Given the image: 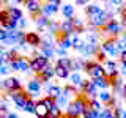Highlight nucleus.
<instances>
[{
  "label": "nucleus",
  "mask_w": 126,
  "mask_h": 118,
  "mask_svg": "<svg viewBox=\"0 0 126 118\" xmlns=\"http://www.w3.org/2000/svg\"><path fill=\"white\" fill-rule=\"evenodd\" d=\"M88 105H90V102L85 99V96H80V94H79L76 99H73L69 102V105L66 107L65 117L66 118H80V117H84V112L87 110Z\"/></svg>",
  "instance_id": "f257e3e1"
},
{
  "label": "nucleus",
  "mask_w": 126,
  "mask_h": 118,
  "mask_svg": "<svg viewBox=\"0 0 126 118\" xmlns=\"http://www.w3.org/2000/svg\"><path fill=\"white\" fill-rule=\"evenodd\" d=\"M84 71H87V74L92 77V80L106 77V68H104V65H101V63H98V61H85Z\"/></svg>",
  "instance_id": "f03ea898"
},
{
  "label": "nucleus",
  "mask_w": 126,
  "mask_h": 118,
  "mask_svg": "<svg viewBox=\"0 0 126 118\" xmlns=\"http://www.w3.org/2000/svg\"><path fill=\"white\" fill-rule=\"evenodd\" d=\"M2 88L10 94V93H16V91H22V85L21 80L17 77H6L2 82Z\"/></svg>",
  "instance_id": "7ed1b4c3"
},
{
  "label": "nucleus",
  "mask_w": 126,
  "mask_h": 118,
  "mask_svg": "<svg viewBox=\"0 0 126 118\" xmlns=\"http://www.w3.org/2000/svg\"><path fill=\"white\" fill-rule=\"evenodd\" d=\"M47 65H49V60H47L46 57H43L41 54L30 58V71H33V73H36V74L41 73Z\"/></svg>",
  "instance_id": "20e7f679"
},
{
  "label": "nucleus",
  "mask_w": 126,
  "mask_h": 118,
  "mask_svg": "<svg viewBox=\"0 0 126 118\" xmlns=\"http://www.w3.org/2000/svg\"><path fill=\"white\" fill-rule=\"evenodd\" d=\"M101 50L106 52L109 57H117V55H121L120 50L117 47V39L115 38H107L104 43L101 44Z\"/></svg>",
  "instance_id": "39448f33"
},
{
  "label": "nucleus",
  "mask_w": 126,
  "mask_h": 118,
  "mask_svg": "<svg viewBox=\"0 0 126 118\" xmlns=\"http://www.w3.org/2000/svg\"><path fill=\"white\" fill-rule=\"evenodd\" d=\"M8 96H10V99L13 101V104L17 109H24L25 104H27V101H29V93H25L24 90L22 91H16V93H10Z\"/></svg>",
  "instance_id": "423d86ee"
},
{
  "label": "nucleus",
  "mask_w": 126,
  "mask_h": 118,
  "mask_svg": "<svg viewBox=\"0 0 126 118\" xmlns=\"http://www.w3.org/2000/svg\"><path fill=\"white\" fill-rule=\"evenodd\" d=\"M63 3L58 2V0H52V2H44L43 3V8H41V14H44L46 17H50L52 14H55L58 10L62 8Z\"/></svg>",
  "instance_id": "0eeeda50"
},
{
  "label": "nucleus",
  "mask_w": 126,
  "mask_h": 118,
  "mask_svg": "<svg viewBox=\"0 0 126 118\" xmlns=\"http://www.w3.org/2000/svg\"><path fill=\"white\" fill-rule=\"evenodd\" d=\"M123 29H125L123 22H118V21H115V19H112V21L104 27V31L109 35L110 38H115V36L120 35V31H123Z\"/></svg>",
  "instance_id": "6e6552de"
},
{
  "label": "nucleus",
  "mask_w": 126,
  "mask_h": 118,
  "mask_svg": "<svg viewBox=\"0 0 126 118\" xmlns=\"http://www.w3.org/2000/svg\"><path fill=\"white\" fill-rule=\"evenodd\" d=\"M22 5L27 8V11L30 14H39L41 13V8H43V3L38 2V0H25Z\"/></svg>",
  "instance_id": "1a4fd4ad"
},
{
  "label": "nucleus",
  "mask_w": 126,
  "mask_h": 118,
  "mask_svg": "<svg viewBox=\"0 0 126 118\" xmlns=\"http://www.w3.org/2000/svg\"><path fill=\"white\" fill-rule=\"evenodd\" d=\"M46 90H47V96L49 98H52L54 101H57L58 98L63 94V90H62V87H58V85H54V84H49L47 82L46 84Z\"/></svg>",
  "instance_id": "9d476101"
},
{
  "label": "nucleus",
  "mask_w": 126,
  "mask_h": 118,
  "mask_svg": "<svg viewBox=\"0 0 126 118\" xmlns=\"http://www.w3.org/2000/svg\"><path fill=\"white\" fill-rule=\"evenodd\" d=\"M54 76H55V66H52V65H47L46 68L38 74V77L41 79V80H44L46 84H47V82H49Z\"/></svg>",
  "instance_id": "9b49d317"
},
{
  "label": "nucleus",
  "mask_w": 126,
  "mask_h": 118,
  "mask_svg": "<svg viewBox=\"0 0 126 118\" xmlns=\"http://www.w3.org/2000/svg\"><path fill=\"white\" fill-rule=\"evenodd\" d=\"M41 41H43V38H39V35L35 33V31L25 33V44L35 47V46H41Z\"/></svg>",
  "instance_id": "f8f14e48"
},
{
  "label": "nucleus",
  "mask_w": 126,
  "mask_h": 118,
  "mask_svg": "<svg viewBox=\"0 0 126 118\" xmlns=\"http://www.w3.org/2000/svg\"><path fill=\"white\" fill-rule=\"evenodd\" d=\"M27 91H29V94H38L41 91V82L38 79H30L27 82Z\"/></svg>",
  "instance_id": "ddd939ff"
},
{
  "label": "nucleus",
  "mask_w": 126,
  "mask_h": 118,
  "mask_svg": "<svg viewBox=\"0 0 126 118\" xmlns=\"http://www.w3.org/2000/svg\"><path fill=\"white\" fill-rule=\"evenodd\" d=\"M60 11H62V14H63L65 19H73L74 17V5H71V3H63Z\"/></svg>",
  "instance_id": "4468645a"
},
{
  "label": "nucleus",
  "mask_w": 126,
  "mask_h": 118,
  "mask_svg": "<svg viewBox=\"0 0 126 118\" xmlns=\"http://www.w3.org/2000/svg\"><path fill=\"white\" fill-rule=\"evenodd\" d=\"M98 52H99V47H98V44H92V43H85V47H84V49H82V55H85V57H87V55H88V57H90V55H96Z\"/></svg>",
  "instance_id": "2eb2a0df"
},
{
  "label": "nucleus",
  "mask_w": 126,
  "mask_h": 118,
  "mask_svg": "<svg viewBox=\"0 0 126 118\" xmlns=\"http://www.w3.org/2000/svg\"><path fill=\"white\" fill-rule=\"evenodd\" d=\"M35 115L38 118H47V115H49V109L46 107V104L41 99H39L38 104H36V112H35Z\"/></svg>",
  "instance_id": "dca6fc26"
},
{
  "label": "nucleus",
  "mask_w": 126,
  "mask_h": 118,
  "mask_svg": "<svg viewBox=\"0 0 126 118\" xmlns=\"http://www.w3.org/2000/svg\"><path fill=\"white\" fill-rule=\"evenodd\" d=\"M93 84L96 85V88H98V90H101V91H106L109 87H112V84H110V80H109L107 77L96 79V80H93Z\"/></svg>",
  "instance_id": "f3484780"
},
{
  "label": "nucleus",
  "mask_w": 126,
  "mask_h": 118,
  "mask_svg": "<svg viewBox=\"0 0 126 118\" xmlns=\"http://www.w3.org/2000/svg\"><path fill=\"white\" fill-rule=\"evenodd\" d=\"M57 46L62 47L63 50H68V49H71V47H73V39L62 35V36L58 38V41H57Z\"/></svg>",
  "instance_id": "a211bd4d"
},
{
  "label": "nucleus",
  "mask_w": 126,
  "mask_h": 118,
  "mask_svg": "<svg viewBox=\"0 0 126 118\" xmlns=\"http://www.w3.org/2000/svg\"><path fill=\"white\" fill-rule=\"evenodd\" d=\"M55 76H57L58 79H69L71 71H69V69H66V68H63V66L55 65Z\"/></svg>",
  "instance_id": "6ab92c4d"
},
{
  "label": "nucleus",
  "mask_w": 126,
  "mask_h": 118,
  "mask_svg": "<svg viewBox=\"0 0 126 118\" xmlns=\"http://www.w3.org/2000/svg\"><path fill=\"white\" fill-rule=\"evenodd\" d=\"M102 8L98 6V5H87L85 6V13L88 14V17H92V16H96V14H101L102 13Z\"/></svg>",
  "instance_id": "aec40b11"
},
{
  "label": "nucleus",
  "mask_w": 126,
  "mask_h": 118,
  "mask_svg": "<svg viewBox=\"0 0 126 118\" xmlns=\"http://www.w3.org/2000/svg\"><path fill=\"white\" fill-rule=\"evenodd\" d=\"M35 24H36L38 27H49L50 19L46 17L44 14H38V16H35Z\"/></svg>",
  "instance_id": "412c9836"
},
{
  "label": "nucleus",
  "mask_w": 126,
  "mask_h": 118,
  "mask_svg": "<svg viewBox=\"0 0 126 118\" xmlns=\"http://www.w3.org/2000/svg\"><path fill=\"white\" fill-rule=\"evenodd\" d=\"M69 80H71V85H73V87H79V88H80V85H82V82H84V79L80 77V74H79V73H71Z\"/></svg>",
  "instance_id": "4be33fe9"
},
{
  "label": "nucleus",
  "mask_w": 126,
  "mask_h": 118,
  "mask_svg": "<svg viewBox=\"0 0 126 118\" xmlns=\"http://www.w3.org/2000/svg\"><path fill=\"white\" fill-rule=\"evenodd\" d=\"M36 104H38V101H33V99H30V98H29V101H27L24 110H25L27 113H35V112H36Z\"/></svg>",
  "instance_id": "5701e85b"
},
{
  "label": "nucleus",
  "mask_w": 126,
  "mask_h": 118,
  "mask_svg": "<svg viewBox=\"0 0 126 118\" xmlns=\"http://www.w3.org/2000/svg\"><path fill=\"white\" fill-rule=\"evenodd\" d=\"M8 11H10L11 17L16 19V21H21V19L24 17V16H22V11L19 10V8H16V6H10V8H8Z\"/></svg>",
  "instance_id": "b1692460"
},
{
  "label": "nucleus",
  "mask_w": 126,
  "mask_h": 118,
  "mask_svg": "<svg viewBox=\"0 0 126 118\" xmlns=\"http://www.w3.org/2000/svg\"><path fill=\"white\" fill-rule=\"evenodd\" d=\"M57 65L58 66H63V68H66V69H69L71 71V58H68V57H65V58H58L57 60Z\"/></svg>",
  "instance_id": "393cba45"
},
{
  "label": "nucleus",
  "mask_w": 126,
  "mask_h": 118,
  "mask_svg": "<svg viewBox=\"0 0 126 118\" xmlns=\"http://www.w3.org/2000/svg\"><path fill=\"white\" fill-rule=\"evenodd\" d=\"M112 109H113V115H115L117 118H125V115H126V109L125 107L115 105V107H112Z\"/></svg>",
  "instance_id": "a878e982"
},
{
  "label": "nucleus",
  "mask_w": 126,
  "mask_h": 118,
  "mask_svg": "<svg viewBox=\"0 0 126 118\" xmlns=\"http://www.w3.org/2000/svg\"><path fill=\"white\" fill-rule=\"evenodd\" d=\"M10 68L13 71H21V57H14L10 63Z\"/></svg>",
  "instance_id": "bb28decb"
},
{
  "label": "nucleus",
  "mask_w": 126,
  "mask_h": 118,
  "mask_svg": "<svg viewBox=\"0 0 126 118\" xmlns=\"http://www.w3.org/2000/svg\"><path fill=\"white\" fill-rule=\"evenodd\" d=\"M90 107L93 110H96V112H101V110L104 109V105H102V102L99 99H93V101H90Z\"/></svg>",
  "instance_id": "cd10ccee"
},
{
  "label": "nucleus",
  "mask_w": 126,
  "mask_h": 118,
  "mask_svg": "<svg viewBox=\"0 0 126 118\" xmlns=\"http://www.w3.org/2000/svg\"><path fill=\"white\" fill-rule=\"evenodd\" d=\"M63 94H65L66 98H71V96H76V87L73 85H68L63 88Z\"/></svg>",
  "instance_id": "c85d7f7f"
},
{
  "label": "nucleus",
  "mask_w": 126,
  "mask_h": 118,
  "mask_svg": "<svg viewBox=\"0 0 126 118\" xmlns=\"http://www.w3.org/2000/svg\"><path fill=\"white\" fill-rule=\"evenodd\" d=\"M27 71H30V60L21 57V73H27Z\"/></svg>",
  "instance_id": "c756f323"
},
{
  "label": "nucleus",
  "mask_w": 126,
  "mask_h": 118,
  "mask_svg": "<svg viewBox=\"0 0 126 118\" xmlns=\"http://www.w3.org/2000/svg\"><path fill=\"white\" fill-rule=\"evenodd\" d=\"M117 47H118V50H120V54H123L126 50V39L123 36L117 38Z\"/></svg>",
  "instance_id": "7c9ffc66"
},
{
  "label": "nucleus",
  "mask_w": 126,
  "mask_h": 118,
  "mask_svg": "<svg viewBox=\"0 0 126 118\" xmlns=\"http://www.w3.org/2000/svg\"><path fill=\"white\" fill-rule=\"evenodd\" d=\"M41 55L46 57L47 60H52L55 55V49H41Z\"/></svg>",
  "instance_id": "2f4dec72"
},
{
  "label": "nucleus",
  "mask_w": 126,
  "mask_h": 118,
  "mask_svg": "<svg viewBox=\"0 0 126 118\" xmlns=\"http://www.w3.org/2000/svg\"><path fill=\"white\" fill-rule=\"evenodd\" d=\"M82 118H96V110H93V109L88 105V107H87V110L84 112V117H82Z\"/></svg>",
  "instance_id": "473e14b6"
},
{
  "label": "nucleus",
  "mask_w": 126,
  "mask_h": 118,
  "mask_svg": "<svg viewBox=\"0 0 126 118\" xmlns=\"http://www.w3.org/2000/svg\"><path fill=\"white\" fill-rule=\"evenodd\" d=\"M55 102H57V104L60 105V107H68V105H69V102H68V98H66L65 94H62V96L58 98V99L55 101Z\"/></svg>",
  "instance_id": "72a5a7b5"
},
{
  "label": "nucleus",
  "mask_w": 126,
  "mask_h": 118,
  "mask_svg": "<svg viewBox=\"0 0 126 118\" xmlns=\"http://www.w3.org/2000/svg\"><path fill=\"white\" fill-rule=\"evenodd\" d=\"M41 101H43V102H44V104H46V107H47V109H49V110H50V109H52V107H54V105H55V101L52 99V98H49V96H46V98H43V99H41Z\"/></svg>",
  "instance_id": "f704fd0d"
},
{
  "label": "nucleus",
  "mask_w": 126,
  "mask_h": 118,
  "mask_svg": "<svg viewBox=\"0 0 126 118\" xmlns=\"http://www.w3.org/2000/svg\"><path fill=\"white\" fill-rule=\"evenodd\" d=\"M6 39H8V31L3 30V29H0V43H5Z\"/></svg>",
  "instance_id": "c9c22d12"
},
{
  "label": "nucleus",
  "mask_w": 126,
  "mask_h": 118,
  "mask_svg": "<svg viewBox=\"0 0 126 118\" xmlns=\"http://www.w3.org/2000/svg\"><path fill=\"white\" fill-rule=\"evenodd\" d=\"M11 71H13V69L10 68V65H3L2 68H0V74H5V76H6V74L11 73Z\"/></svg>",
  "instance_id": "e433bc0d"
},
{
  "label": "nucleus",
  "mask_w": 126,
  "mask_h": 118,
  "mask_svg": "<svg viewBox=\"0 0 126 118\" xmlns=\"http://www.w3.org/2000/svg\"><path fill=\"white\" fill-rule=\"evenodd\" d=\"M120 13H121V19H123V25L126 27V3H125V6H121Z\"/></svg>",
  "instance_id": "4c0bfd02"
},
{
  "label": "nucleus",
  "mask_w": 126,
  "mask_h": 118,
  "mask_svg": "<svg viewBox=\"0 0 126 118\" xmlns=\"http://www.w3.org/2000/svg\"><path fill=\"white\" fill-rule=\"evenodd\" d=\"M55 54L62 55V58H65V57H66V50H63L62 47H58V46H57V49H55Z\"/></svg>",
  "instance_id": "58836bf2"
},
{
  "label": "nucleus",
  "mask_w": 126,
  "mask_h": 118,
  "mask_svg": "<svg viewBox=\"0 0 126 118\" xmlns=\"http://www.w3.org/2000/svg\"><path fill=\"white\" fill-rule=\"evenodd\" d=\"M118 69H120V74H121V76H126V65H123V63H120Z\"/></svg>",
  "instance_id": "ea45409f"
},
{
  "label": "nucleus",
  "mask_w": 126,
  "mask_h": 118,
  "mask_svg": "<svg viewBox=\"0 0 126 118\" xmlns=\"http://www.w3.org/2000/svg\"><path fill=\"white\" fill-rule=\"evenodd\" d=\"M76 5L77 6H87L88 2H87V0H76Z\"/></svg>",
  "instance_id": "a19ab883"
},
{
  "label": "nucleus",
  "mask_w": 126,
  "mask_h": 118,
  "mask_svg": "<svg viewBox=\"0 0 126 118\" xmlns=\"http://www.w3.org/2000/svg\"><path fill=\"white\" fill-rule=\"evenodd\" d=\"M120 63H123V65H126V50H125V52L120 55Z\"/></svg>",
  "instance_id": "79ce46f5"
},
{
  "label": "nucleus",
  "mask_w": 126,
  "mask_h": 118,
  "mask_svg": "<svg viewBox=\"0 0 126 118\" xmlns=\"http://www.w3.org/2000/svg\"><path fill=\"white\" fill-rule=\"evenodd\" d=\"M25 25H27V21H25V19H24V17H22V19H21V21H19V30H21V29H22V27H25Z\"/></svg>",
  "instance_id": "37998d69"
},
{
  "label": "nucleus",
  "mask_w": 126,
  "mask_h": 118,
  "mask_svg": "<svg viewBox=\"0 0 126 118\" xmlns=\"http://www.w3.org/2000/svg\"><path fill=\"white\" fill-rule=\"evenodd\" d=\"M6 118H19V115H17V113H14V112H10V115H8Z\"/></svg>",
  "instance_id": "c03bdc74"
},
{
  "label": "nucleus",
  "mask_w": 126,
  "mask_h": 118,
  "mask_svg": "<svg viewBox=\"0 0 126 118\" xmlns=\"http://www.w3.org/2000/svg\"><path fill=\"white\" fill-rule=\"evenodd\" d=\"M3 52H5V50H3V46L0 44V57H2V55H3Z\"/></svg>",
  "instance_id": "a18cd8bd"
},
{
  "label": "nucleus",
  "mask_w": 126,
  "mask_h": 118,
  "mask_svg": "<svg viewBox=\"0 0 126 118\" xmlns=\"http://www.w3.org/2000/svg\"><path fill=\"white\" fill-rule=\"evenodd\" d=\"M107 118H117V117H115V115H113V113H112V115H109Z\"/></svg>",
  "instance_id": "49530a36"
},
{
  "label": "nucleus",
  "mask_w": 126,
  "mask_h": 118,
  "mask_svg": "<svg viewBox=\"0 0 126 118\" xmlns=\"http://www.w3.org/2000/svg\"><path fill=\"white\" fill-rule=\"evenodd\" d=\"M2 66H3V61H2V58H0V68H2Z\"/></svg>",
  "instance_id": "de8ad7c7"
},
{
  "label": "nucleus",
  "mask_w": 126,
  "mask_h": 118,
  "mask_svg": "<svg viewBox=\"0 0 126 118\" xmlns=\"http://www.w3.org/2000/svg\"><path fill=\"white\" fill-rule=\"evenodd\" d=\"M123 38H125V39H126V30H125V31H123Z\"/></svg>",
  "instance_id": "09e8293b"
},
{
  "label": "nucleus",
  "mask_w": 126,
  "mask_h": 118,
  "mask_svg": "<svg viewBox=\"0 0 126 118\" xmlns=\"http://www.w3.org/2000/svg\"><path fill=\"white\" fill-rule=\"evenodd\" d=\"M0 118H2V109H0Z\"/></svg>",
  "instance_id": "8fccbe9b"
},
{
  "label": "nucleus",
  "mask_w": 126,
  "mask_h": 118,
  "mask_svg": "<svg viewBox=\"0 0 126 118\" xmlns=\"http://www.w3.org/2000/svg\"><path fill=\"white\" fill-rule=\"evenodd\" d=\"M2 5H3V2H2V0H0V6H2Z\"/></svg>",
  "instance_id": "3c124183"
},
{
  "label": "nucleus",
  "mask_w": 126,
  "mask_h": 118,
  "mask_svg": "<svg viewBox=\"0 0 126 118\" xmlns=\"http://www.w3.org/2000/svg\"><path fill=\"white\" fill-rule=\"evenodd\" d=\"M0 87H2V82H0Z\"/></svg>",
  "instance_id": "603ef678"
},
{
  "label": "nucleus",
  "mask_w": 126,
  "mask_h": 118,
  "mask_svg": "<svg viewBox=\"0 0 126 118\" xmlns=\"http://www.w3.org/2000/svg\"><path fill=\"white\" fill-rule=\"evenodd\" d=\"M125 101H126V98H125Z\"/></svg>",
  "instance_id": "864d4df0"
},
{
  "label": "nucleus",
  "mask_w": 126,
  "mask_h": 118,
  "mask_svg": "<svg viewBox=\"0 0 126 118\" xmlns=\"http://www.w3.org/2000/svg\"><path fill=\"white\" fill-rule=\"evenodd\" d=\"M125 118H126V115H125Z\"/></svg>",
  "instance_id": "5fc2aeb1"
}]
</instances>
